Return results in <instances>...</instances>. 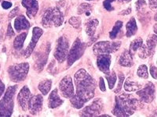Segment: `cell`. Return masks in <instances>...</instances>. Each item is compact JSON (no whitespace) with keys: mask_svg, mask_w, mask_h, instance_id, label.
Wrapping results in <instances>:
<instances>
[{"mask_svg":"<svg viewBox=\"0 0 157 117\" xmlns=\"http://www.w3.org/2000/svg\"><path fill=\"white\" fill-rule=\"evenodd\" d=\"M141 87V84H139V83H137V82L131 80L130 77L127 78L125 81V83H124V89H125L126 91H129V92L139 90Z\"/></svg>","mask_w":157,"mask_h":117,"instance_id":"24","label":"cell"},{"mask_svg":"<svg viewBox=\"0 0 157 117\" xmlns=\"http://www.w3.org/2000/svg\"><path fill=\"white\" fill-rule=\"evenodd\" d=\"M49 50H50V47H47V49L43 51H39L38 53V58L36 60V69H39V70H42L43 68V66H45V64L47 62V57H48L49 54Z\"/></svg>","mask_w":157,"mask_h":117,"instance_id":"18","label":"cell"},{"mask_svg":"<svg viewBox=\"0 0 157 117\" xmlns=\"http://www.w3.org/2000/svg\"><path fill=\"white\" fill-rule=\"evenodd\" d=\"M149 6L153 10H155L157 7V0H149Z\"/></svg>","mask_w":157,"mask_h":117,"instance_id":"38","label":"cell"},{"mask_svg":"<svg viewBox=\"0 0 157 117\" xmlns=\"http://www.w3.org/2000/svg\"><path fill=\"white\" fill-rule=\"evenodd\" d=\"M112 2H109V1H108V0H105V2H103V5H104V7H105V9H107L108 11H112L113 10V7L112 6Z\"/></svg>","mask_w":157,"mask_h":117,"instance_id":"36","label":"cell"},{"mask_svg":"<svg viewBox=\"0 0 157 117\" xmlns=\"http://www.w3.org/2000/svg\"><path fill=\"white\" fill-rule=\"evenodd\" d=\"M150 73H151V75H152V77L154 79H156L157 78V69L155 66H150Z\"/></svg>","mask_w":157,"mask_h":117,"instance_id":"37","label":"cell"},{"mask_svg":"<svg viewBox=\"0 0 157 117\" xmlns=\"http://www.w3.org/2000/svg\"><path fill=\"white\" fill-rule=\"evenodd\" d=\"M85 49H86V44L82 42L79 38H77L74 41L71 49L68 51V57H67L68 66H71L75 61L78 60V58H80L83 55Z\"/></svg>","mask_w":157,"mask_h":117,"instance_id":"6","label":"cell"},{"mask_svg":"<svg viewBox=\"0 0 157 117\" xmlns=\"http://www.w3.org/2000/svg\"><path fill=\"white\" fill-rule=\"evenodd\" d=\"M103 109V101L101 98H97L90 105H87L80 112L82 116H96Z\"/></svg>","mask_w":157,"mask_h":117,"instance_id":"10","label":"cell"},{"mask_svg":"<svg viewBox=\"0 0 157 117\" xmlns=\"http://www.w3.org/2000/svg\"><path fill=\"white\" fill-rule=\"evenodd\" d=\"M69 23L75 28H78L81 26V18L78 16H72L69 19Z\"/></svg>","mask_w":157,"mask_h":117,"instance_id":"33","label":"cell"},{"mask_svg":"<svg viewBox=\"0 0 157 117\" xmlns=\"http://www.w3.org/2000/svg\"><path fill=\"white\" fill-rule=\"evenodd\" d=\"M122 26H123V22L118 20V21L116 22L115 23L114 27H113V30H111L110 33H109V37H110L111 39H115L117 36V34H119L120 29H121Z\"/></svg>","mask_w":157,"mask_h":117,"instance_id":"28","label":"cell"},{"mask_svg":"<svg viewBox=\"0 0 157 117\" xmlns=\"http://www.w3.org/2000/svg\"><path fill=\"white\" fill-rule=\"evenodd\" d=\"M76 95L86 103L94 96L96 83L93 77L84 69H80L75 74Z\"/></svg>","mask_w":157,"mask_h":117,"instance_id":"1","label":"cell"},{"mask_svg":"<svg viewBox=\"0 0 157 117\" xmlns=\"http://www.w3.org/2000/svg\"><path fill=\"white\" fill-rule=\"evenodd\" d=\"M91 9V5L88 3H82L81 4L80 6L78 9V14H83L86 12V14L90 15V12Z\"/></svg>","mask_w":157,"mask_h":117,"instance_id":"32","label":"cell"},{"mask_svg":"<svg viewBox=\"0 0 157 117\" xmlns=\"http://www.w3.org/2000/svg\"><path fill=\"white\" fill-rule=\"evenodd\" d=\"M43 34V30H42L40 27H35L32 30V40H31L30 43H29V46L27 47L26 50H25V57H29L32 54V52L33 51L34 48H36V44H37L39 39L40 38V37L42 36V34Z\"/></svg>","mask_w":157,"mask_h":117,"instance_id":"13","label":"cell"},{"mask_svg":"<svg viewBox=\"0 0 157 117\" xmlns=\"http://www.w3.org/2000/svg\"><path fill=\"white\" fill-rule=\"evenodd\" d=\"M69 51V42L66 37L62 36L58 39L54 51V57L59 62H64L68 57Z\"/></svg>","mask_w":157,"mask_h":117,"instance_id":"8","label":"cell"},{"mask_svg":"<svg viewBox=\"0 0 157 117\" xmlns=\"http://www.w3.org/2000/svg\"><path fill=\"white\" fill-rule=\"evenodd\" d=\"M137 75L143 79H147L148 77V68L145 65H141L137 69Z\"/></svg>","mask_w":157,"mask_h":117,"instance_id":"31","label":"cell"},{"mask_svg":"<svg viewBox=\"0 0 157 117\" xmlns=\"http://www.w3.org/2000/svg\"><path fill=\"white\" fill-rule=\"evenodd\" d=\"M120 46H121V41H100L94 44L93 51L94 53L96 55L110 54L116 52Z\"/></svg>","mask_w":157,"mask_h":117,"instance_id":"7","label":"cell"},{"mask_svg":"<svg viewBox=\"0 0 157 117\" xmlns=\"http://www.w3.org/2000/svg\"><path fill=\"white\" fill-rule=\"evenodd\" d=\"M143 44V40L141 37H138V38L134 39L132 42L130 43V48H129V52L130 53L131 55H134L136 53V51L138 50V48L141 46Z\"/></svg>","mask_w":157,"mask_h":117,"instance_id":"26","label":"cell"},{"mask_svg":"<svg viewBox=\"0 0 157 117\" xmlns=\"http://www.w3.org/2000/svg\"><path fill=\"white\" fill-rule=\"evenodd\" d=\"M59 89L61 93V95L67 98H70L74 94V87L72 80L70 76H64L61 80Z\"/></svg>","mask_w":157,"mask_h":117,"instance_id":"12","label":"cell"},{"mask_svg":"<svg viewBox=\"0 0 157 117\" xmlns=\"http://www.w3.org/2000/svg\"><path fill=\"white\" fill-rule=\"evenodd\" d=\"M22 5L27 9V15L29 18L34 17L39 10L37 0H22Z\"/></svg>","mask_w":157,"mask_h":117,"instance_id":"17","label":"cell"},{"mask_svg":"<svg viewBox=\"0 0 157 117\" xmlns=\"http://www.w3.org/2000/svg\"><path fill=\"white\" fill-rule=\"evenodd\" d=\"M29 69V64L28 62L13 64L8 69L10 80L13 82H21L27 76Z\"/></svg>","mask_w":157,"mask_h":117,"instance_id":"5","label":"cell"},{"mask_svg":"<svg viewBox=\"0 0 157 117\" xmlns=\"http://www.w3.org/2000/svg\"><path fill=\"white\" fill-rule=\"evenodd\" d=\"M99 87H100L101 90H102V91H105V81H104V79L102 77H100Z\"/></svg>","mask_w":157,"mask_h":117,"instance_id":"40","label":"cell"},{"mask_svg":"<svg viewBox=\"0 0 157 117\" xmlns=\"http://www.w3.org/2000/svg\"><path fill=\"white\" fill-rule=\"evenodd\" d=\"M105 78L107 79L108 83H109V87L110 89H113L115 86V83L116 81V75L114 71L112 73H109L108 74H105Z\"/></svg>","mask_w":157,"mask_h":117,"instance_id":"30","label":"cell"},{"mask_svg":"<svg viewBox=\"0 0 157 117\" xmlns=\"http://www.w3.org/2000/svg\"><path fill=\"white\" fill-rule=\"evenodd\" d=\"M133 55H130L128 50H125L123 53L121 54L119 59V63L122 66H125V67H130L133 65Z\"/></svg>","mask_w":157,"mask_h":117,"instance_id":"21","label":"cell"},{"mask_svg":"<svg viewBox=\"0 0 157 117\" xmlns=\"http://www.w3.org/2000/svg\"><path fill=\"white\" fill-rule=\"evenodd\" d=\"M31 97H32V95H31L30 90L29 89V87L27 86L23 87V88L21 90V91L18 94L17 100L20 105L24 111H26L29 108V103Z\"/></svg>","mask_w":157,"mask_h":117,"instance_id":"16","label":"cell"},{"mask_svg":"<svg viewBox=\"0 0 157 117\" xmlns=\"http://www.w3.org/2000/svg\"><path fill=\"white\" fill-rule=\"evenodd\" d=\"M155 89L154 84L151 82H148L144 88L137 91V94L139 96L141 101L149 103L152 102L155 98Z\"/></svg>","mask_w":157,"mask_h":117,"instance_id":"11","label":"cell"},{"mask_svg":"<svg viewBox=\"0 0 157 117\" xmlns=\"http://www.w3.org/2000/svg\"><path fill=\"white\" fill-rule=\"evenodd\" d=\"M52 85V81L50 80H44L43 81H41L39 84V90L42 92V94H44V95H47V94L50 91V88H51Z\"/></svg>","mask_w":157,"mask_h":117,"instance_id":"25","label":"cell"},{"mask_svg":"<svg viewBox=\"0 0 157 117\" xmlns=\"http://www.w3.org/2000/svg\"><path fill=\"white\" fill-rule=\"evenodd\" d=\"M157 44V37L155 34L150 36L146 41V44H142L138 49V55L141 58H146L152 55L155 51V46Z\"/></svg>","mask_w":157,"mask_h":117,"instance_id":"9","label":"cell"},{"mask_svg":"<svg viewBox=\"0 0 157 117\" xmlns=\"http://www.w3.org/2000/svg\"><path fill=\"white\" fill-rule=\"evenodd\" d=\"M26 37H27V33L24 32V33H21V34H19V35L15 38L14 42H13V47H14L15 49H21L22 47H23L24 45L25 40L26 39Z\"/></svg>","mask_w":157,"mask_h":117,"instance_id":"27","label":"cell"},{"mask_svg":"<svg viewBox=\"0 0 157 117\" xmlns=\"http://www.w3.org/2000/svg\"><path fill=\"white\" fill-rule=\"evenodd\" d=\"M156 27H157V24H156V23H155V24L154 25V32H155V34H156V33H157Z\"/></svg>","mask_w":157,"mask_h":117,"instance_id":"46","label":"cell"},{"mask_svg":"<svg viewBox=\"0 0 157 117\" xmlns=\"http://www.w3.org/2000/svg\"><path fill=\"white\" fill-rule=\"evenodd\" d=\"M70 98H71V100H70L71 103L75 108H81L85 105V102L82 99H80L76 94H74Z\"/></svg>","mask_w":157,"mask_h":117,"instance_id":"29","label":"cell"},{"mask_svg":"<svg viewBox=\"0 0 157 117\" xmlns=\"http://www.w3.org/2000/svg\"><path fill=\"white\" fill-rule=\"evenodd\" d=\"M126 29H127V37H131L136 34V32L137 31V26L135 19L134 17L130 18V20L127 22V25H126Z\"/></svg>","mask_w":157,"mask_h":117,"instance_id":"23","label":"cell"},{"mask_svg":"<svg viewBox=\"0 0 157 117\" xmlns=\"http://www.w3.org/2000/svg\"><path fill=\"white\" fill-rule=\"evenodd\" d=\"M136 8H137V10H140L141 9H142L144 6L146 5V2H145V0H138L137 2H136Z\"/></svg>","mask_w":157,"mask_h":117,"instance_id":"35","label":"cell"},{"mask_svg":"<svg viewBox=\"0 0 157 117\" xmlns=\"http://www.w3.org/2000/svg\"><path fill=\"white\" fill-rule=\"evenodd\" d=\"M43 96L40 94L31 97L29 103V109L31 113L36 115L41 111L43 107Z\"/></svg>","mask_w":157,"mask_h":117,"instance_id":"15","label":"cell"},{"mask_svg":"<svg viewBox=\"0 0 157 117\" xmlns=\"http://www.w3.org/2000/svg\"><path fill=\"white\" fill-rule=\"evenodd\" d=\"M64 22V16L57 7L50 8L44 12L42 23L45 27H60Z\"/></svg>","mask_w":157,"mask_h":117,"instance_id":"3","label":"cell"},{"mask_svg":"<svg viewBox=\"0 0 157 117\" xmlns=\"http://www.w3.org/2000/svg\"><path fill=\"white\" fill-rule=\"evenodd\" d=\"M130 12H131V9H130V8H129V9H127V10L122 11L121 12H120V14H121V15H127V14H129V13H130Z\"/></svg>","mask_w":157,"mask_h":117,"instance_id":"44","label":"cell"},{"mask_svg":"<svg viewBox=\"0 0 157 117\" xmlns=\"http://www.w3.org/2000/svg\"><path fill=\"white\" fill-rule=\"evenodd\" d=\"M111 55L109 54H99L97 58V65L101 72L105 74L109 73L111 64Z\"/></svg>","mask_w":157,"mask_h":117,"instance_id":"14","label":"cell"},{"mask_svg":"<svg viewBox=\"0 0 157 117\" xmlns=\"http://www.w3.org/2000/svg\"><path fill=\"white\" fill-rule=\"evenodd\" d=\"M4 90H5V85H4V83L2 82V80H0V97L3 94Z\"/></svg>","mask_w":157,"mask_h":117,"instance_id":"43","label":"cell"},{"mask_svg":"<svg viewBox=\"0 0 157 117\" xmlns=\"http://www.w3.org/2000/svg\"><path fill=\"white\" fill-rule=\"evenodd\" d=\"M141 101L134 96L127 94H122L116 97V105L113 113L116 116H130L136 110L142 108Z\"/></svg>","mask_w":157,"mask_h":117,"instance_id":"2","label":"cell"},{"mask_svg":"<svg viewBox=\"0 0 157 117\" xmlns=\"http://www.w3.org/2000/svg\"><path fill=\"white\" fill-rule=\"evenodd\" d=\"M115 1H116V0H115ZM117 1H119L120 2H129L131 0H117Z\"/></svg>","mask_w":157,"mask_h":117,"instance_id":"45","label":"cell"},{"mask_svg":"<svg viewBox=\"0 0 157 117\" xmlns=\"http://www.w3.org/2000/svg\"><path fill=\"white\" fill-rule=\"evenodd\" d=\"M14 27L17 31H21L23 30H27L30 27V23L25 16L21 15L17 16L14 21Z\"/></svg>","mask_w":157,"mask_h":117,"instance_id":"20","label":"cell"},{"mask_svg":"<svg viewBox=\"0 0 157 117\" xmlns=\"http://www.w3.org/2000/svg\"><path fill=\"white\" fill-rule=\"evenodd\" d=\"M17 86H11L6 90L5 95L0 101V116H10L13 110V96Z\"/></svg>","mask_w":157,"mask_h":117,"instance_id":"4","label":"cell"},{"mask_svg":"<svg viewBox=\"0 0 157 117\" xmlns=\"http://www.w3.org/2000/svg\"><path fill=\"white\" fill-rule=\"evenodd\" d=\"M99 22L97 19L94 18H91L86 23V33L88 36L92 37L95 34L96 29L98 27Z\"/></svg>","mask_w":157,"mask_h":117,"instance_id":"22","label":"cell"},{"mask_svg":"<svg viewBox=\"0 0 157 117\" xmlns=\"http://www.w3.org/2000/svg\"><path fill=\"white\" fill-rule=\"evenodd\" d=\"M2 6L3 9H8L12 6V3L10 2H7V1H4V2H2Z\"/></svg>","mask_w":157,"mask_h":117,"instance_id":"41","label":"cell"},{"mask_svg":"<svg viewBox=\"0 0 157 117\" xmlns=\"http://www.w3.org/2000/svg\"><path fill=\"white\" fill-rule=\"evenodd\" d=\"M123 80H124V75H123V73L120 72L119 73V82H118V86H117V88L114 90L115 93H118L121 90L122 88V85H123Z\"/></svg>","mask_w":157,"mask_h":117,"instance_id":"34","label":"cell"},{"mask_svg":"<svg viewBox=\"0 0 157 117\" xmlns=\"http://www.w3.org/2000/svg\"><path fill=\"white\" fill-rule=\"evenodd\" d=\"M18 10H19V8L18 7H16L14 9H13V10L10 12V18L14 17V16L17 15V13Z\"/></svg>","mask_w":157,"mask_h":117,"instance_id":"42","label":"cell"},{"mask_svg":"<svg viewBox=\"0 0 157 117\" xmlns=\"http://www.w3.org/2000/svg\"><path fill=\"white\" fill-rule=\"evenodd\" d=\"M14 35V32L13 30L12 27H11V24L9 23V26H8V30L6 32V36L8 37H13V36Z\"/></svg>","mask_w":157,"mask_h":117,"instance_id":"39","label":"cell"},{"mask_svg":"<svg viewBox=\"0 0 157 117\" xmlns=\"http://www.w3.org/2000/svg\"><path fill=\"white\" fill-rule=\"evenodd\" d=\"M63 103V100L60 98L58 95L57 89H54L51 93L48 98V105L50 108H55L60 106Z\"/></svg>","mask_w":157,"mask_h":117,"instance_id":"19","label":"cell"},{"mask_svg":"<svg viewBox=\"0 0 157 117\" xmlns=\"http://www.w3.org/2000/svg\"><path fill=\"white\" fill-rule=\"evenodd\" d=\"M88 1H92V0H88Z\"/></svg>","mask_w":157,"mask_h":117,"instance_id":"47","label":"cell"}]
</instances>
